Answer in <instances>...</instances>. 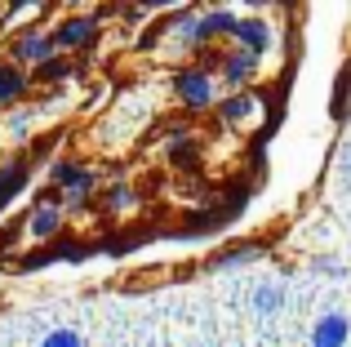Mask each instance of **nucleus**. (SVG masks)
I'll use <instances>...</instances> for the list:
<instances>
[{"label": "nucleus", "mask_w": 351, "mask_h": 347, "mask_svg": "<svg viewBox=\"0 0 351 347\" xmlns=\"http://www.w3.org/2000/svg\"><path fill=\"white\" fill-rule=\"evenodd\" d=\"M263 112V98H258V89H240V94H223L214 107V116L227 125V130H236V125H249L254 116Z\"/></svg>", "instance_id": "obj_7"}, {"label": "nucleus", "mask_w": 351, "mask_h": 347, "mask_svg": "<svg viewBox=\"0 0 351 347\" xmlns=\"http://www.w3.org/2000/svg\"><path fill=\"white\" fill-rule=\"evenodd\" d=\"M53 40H49V32H40V27H27V32H18L14 40H9V62L14 67H40V62H49L53 58Z\"/></svg>", "instance_id": "obj_5"}, {"label": "nucleus", "mask_w": 351, "mask_h": 347, "mask_svg": "<svg viewBox=\"0 0 351 347\" xmlns=\"http://www.w3.org/2000/svg\"><path fill=\"white\" fill-rule=\"evenodd\" d=\"M263 259V245L245 241V245H227L223 254H214L209 259V272H236V267H249V263Z\"/></svg>", "instance_id": "obj_12"}, {"label": "nucleus", "mask_w": 351, "mask_h": 347, "mask_svg": "<svg viewBox=\"0 0 351 347\" xmlns=\"http://www.w3.org/2000/svg\"><path fill=\"white\" fill-rule=\"evenodd\" d=\"M347 339H351L347 312H325L311 325V347H347Z\"/></svg>", "instance_id": "obj_10"}, {"label": "nucleus", "mask_w": 351, "mask_h": 347, "mask_svg": "<svg viewBox=\"0 0 351 347\" xmlns=\"http://www.w3.org/2000/svg\"><path fill=\"white\" fill-rule=\"evenodd\" d=\"M98 32H103L98 14H67V18H58V23H53L49 40H53V49L80 53V49H89V45L98 40Z\"/></svg>", "instance_id": "obj_4"}, {"label": "nucleus", "mask_w": 351, "mask_h": 347, "mask_svg": "<svg viewBox=\"0 0 351 347\" xmlns=\"http://www.w3.org/2000/svg\"><path fill=\"white\" fill-rule=\"evenodd\" d=\"M311 267H316L320 276H347V272H343V263H338V259H311Z\"/></svg>", "instance_id": "obj_21"}, {"label": "nucleus", "mask_w": 351, "mask_h": 347, "mask_svg": "<svg viewBox=\"0 0 351 347\" xmlns=\"http://www.w3.org/2000/svg\"><path fill=\"white\" fill-rule=\"evenodd\" d=\"M40 347H85V343H80V334H76V330H49Z\"/></svg>", "instance_id": "obj_19"}, {"label": "nucleus", "mask_w": 351, "mask_h": 347, "mask_svg": "<svg viewBox=\"0 0 351 347\" xmlns=\"http://www.w3.org/2000/svg\"><path fill=\"white\" fill-rule=\"evenodd\" d=\"M258 71H263V58H254L249 49H236V45H223V49H218V71H214V76L223 80L232 94H240V89H254Z\"/></svg>", "instance_id": "obj_3"}, {"label": "nucleus", "mask_w": 351, "mask_h": 347, "mask_svg": "<svg viewBox=\"0 0 351 347\" xmlns=\"http://www.w3.org/2000/svg\"><path fill=\"white\" fill-rule=\"evenodd\" d=\"M134 205H138V191L129 187V182H112V187H107V196H103L107 214H129Z\"/></svg>", "instance_id": "obj_15"}, {"label": "nucleus", "mask_w": 351, "mask_h": 347, "mask_svg": "<svg viewBox=\"0 0 351 347\" xmlns=\"http://www.w3.org/2000/svg\"><path fill=\"white\" fill-rule=\"evenodd\" d=\"M32 121H36V112H14L9 116V134H14V139H27V134H32Z\"/></svg>", "instance_id": "obj_20"}, {"label": "nucleus", "mask_w": 351, "mask_h": 347, "mask_svg": "<svg viewBox=\"0 0 351 347\" xmlns=\"http://www.w3.org/2000/svg\"><path fill=\"white\" fill-rule=\"evenodd\" d=\"M249 303H254V312L263 316V321H271V316H280V307H285V285L280 280H263Z\"/></svg>", "instance_id": "obj_14"}, {"label": "nucleus", "mask_w": 351, "mask_h": 347, "mask_svg": "<svg viewBox=\"0 0 351 347\" xmlns=\"http://www.w3.org/2000/svg\"><path fill=\"white\" fill-rule=\"evenodd\" d=\"M71 71H76V62H71V58H58V53H53L49 62H40V67H36V80H40V85H62Z\"/></svg>", "instance_id": "obj_17"}, {"label": "nucleus", "mask_w": 351, "mask_h": 347, "mask_svg": "<svg viewBox=\"0 0 351 347\" xmlns=\"http://www.w3.org/2000/svg\"><path fill=\"white\" fill-rule=\"evenodd\" d=\"M32 182V156H14L0 165V209L9 205V200L23 196V187Z\"/></svg>", "instance_id": "obj_9"}, {"label": "nucleus", "mask_w": 351, "mask_h": 347, "mask_svg": "<svg viewBox=\"0 0 351 347\" xmlns=\"http://www.w3.org/2000/svg\"><path fill=\"white\" fill-rule=\"evenodd\" d=\"M23 232L32 236L36 245H53V241L62 236V209H53V205H32Z\"/></svg>", "instance_id": "obj_8"}, {"label": "nucleus", "mask_w": 351, "mask_h": 347, "mask_svg": "<svg viewBox=\"0 0 351 347\" xmlns=\"http://www.w3.org/2000/svg\"><path fill=\"white\" fill-rule=\"evenodd\" d=\"M49 187L62 191V205L67 209H85L94 187H98V174L89 165H80L76 156H53L49 160Z\"/></svg>", "instance_id": "obj_2"}, {"label": "nucleus", "mask_w": 351, "mask_h": 347, "mask_svg": "<svg viewBox=\"0 0 351 347\" xmlns=\"http://www.w3.org/2000/svg\"><path fill=\"white\" fill-rule=\"evenodd\" d=\"M169 94H173V103H178L182 112H191V116L214 112L218 98H223V94H218V76H214V71H205L200 62H191V67H178V71H173Z\"/></svg>", "instance_id": "obj_1"}, {"label": "nucleus", "mask_w": 351, "mask_h": 347, "mask_svg": "<svg viewBox=\"0 0 351 347\" xmlns=\"http://www.w3.org/2000/svg\"><path fill=\"white\" fill-rule=\"evenodd\" d=\"M232 45L236 49H249L254 58H263V53L276 45V27L267 23V18H258V14H240L236 32H232Z\"/></svg>", "instance_id": "obj_6"}, {"label": "nucleus", "mask_w": 351, "mask_h": 347, "mask_svg": "<svg viewBox=\"0 0 351 347\" xmlns=\"http://www.w3.org/2000/svg\"><path fill=\"white\" fill-rule=\"evenodd\" d=\"M32 89V76L14 62H0V107H18Z\"/></svg>", "instance_id": "obj_11"}, {"label": "nucleus", "mask_w": 351, "mask_h": 347, "mask_svg": "<svg viewBox=\"0 0 351 347\" xmlns=\"http://www.w3.org/2000/svg\"><path fill=\"white\" fill-rule=\"evenodd\" d=\"M143 241H147L143 232H112V236H103V241H98V254H112V259H120V254L138 250Z\"/></svg>", "instance_id": "obj_16"}, {"label": "nucleus", "mask_w": 351, "mask_h": 347, "mask_svg": "<svg viewBox=\"0 0 351 347\" xmlns=\"http://www.w3.org/2000/svg\"><path fill=\"white\" fill-rule=\"evenodd\" d=\"M49 263H58V259H53V250H49V245H36L32 254L18 259V272H40V267H49Z\"/></svg>", "instance_id": "obj_18"}, {"label": "nucleus", "mask_w": 351, "mask_h": 347, "mask_svg": "<svg viewBox=\"0 0 351 347\" xmlns=\"http://www.w3.org/2000/svg\"><path fill=\"white\" fill-rule=\"evenodd\" d=\"M49 250H53V259H58V263H85V259H94V254H98V241H80V236L62 232Z\"/></svg>", "instance_id": "obj_13"}]
</instances>
